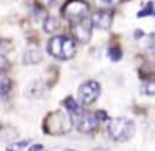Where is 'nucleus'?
Masks as SVG:
<instances>
[{
	"mask_svg": "<svg viewBox=\"0 0 155 151\" xmlns=\"http://www.w3.org/2000/svg\"><path fill=\"white\" fill-rule=\"evenodd\" d=\"M30 151H47V149H45L42 144H32V146H30Z\"/></svg>",
	"mask_w": 155,
	"mask_h": 151,
	"instance_id": "18",
	"label": "nucleus"
},
{
	"mask_svg": "<svg viewBox=\"0 0 155 151\" xmlns=\"http://www.w3.org/2000/svg\"><path fill=\"white\" fill-rule=\"evenodd\" d=\"M100 83L94 80H88L78 87V98L82 105H92L98 96H100Z\"/></svg>",
	"mask_w": 155,
	"mask_h": 151,
	"instance_id": "5",
	"label": "nucleus"
},
{
	"mask_svg": "<svg viewBox=\"0 0 155 151\" xmlns=\"http://www.w3.org/2000/svg\"><path fill=\"white\" fill-rule=\"evenodd\" d=\"M88 10H90V7H88V4L84 2V0H67V2L62 5V15H64L72 25L80 22V20H84V18H87Z\"/></svg>",
	"mask_w": 155,
	"mask_h": 151,
	"instance_id": "4",
	"label": "nucleus"
},
{
	"mask_svg": "<svg viewBox=\"0 0 155 151\" xmlns=\"http://www.w3.org/2000/svg\"><path fill=\"white\" fill-rule=\"evenodd\" d=\"M90 22H92V27H97L100 30H108L112 27V22H114V15L107 10H98L97 14L92 15Z\"/></svg>",
	"mask_w": 155,
	"mask_h": 151,
	"instance_id": "9",
	"label": "nucleus"
},
{
	"mask_svg": "<svg viewBox=\"0 0 155 151\" xmlns=\"http://www.w3.org/2000/svg\"><path fill=\"white\" fill-rule=\"evenodd\" d=\"M60 28V20L55 17H50L48 15L47 18H45V24H44V30L47 32V33H55V32Z\"/></svg>",
	"mask_w": 155,
	"mask_h": 151,
	"instance_id": "11",
	"label": "nucleus"
},
{
	"mask_svg": "<svg viewBox=\"0 0 155 151\" xmlns=\"http://www.w3.org/2000/svg\"><path fill=\"white\" fill-rule=\"evenodd\" d=\"M8 68H10V61H8L4 55H0V75H4Z\"/></svg>",
	"mask_w": 155,
	"mask_h": 151,
	"instance_id": "17",
	"label": "nucleus"
},
{
	"mask_svg": "<svg viewBox=\"0 0 155 151\" xmlns=\"http://www.w3.org/2000/svg\"><path fill=\"white\" fill-rule=\"evenodd\" d=\"M142 90H143L145 95H153L155 93V85H153V80H145L142 83Z\"/></svg>",
	"mask_w": 155,
	"mask_h": 151,
	"instance_id": "14",
	"label": "nucleus"
},
{
	"mask_svg": "<svg viewBox=\"0 0 155 151\" xmlns=\"http://www.w3.org/2000/svg\"><path fill=\"white\" fill-rule=\"evenodd\" d=\"M118 2H120V0H95V4L102 8H110V7H114V5H117Z\"/></svg>",
	"mask_w": 155,
	"mask_h": 151,
	"instance_id": "16",
	"label": "nucleus"
},
{
	"mask_svg": "<svg viewBox=\"0 0 155 151\" xmlns=\"http://www.w3.org/2000/svg\"><path fill=\"white\" fill-rule=\"evenodd\" d=\"M152 14H153V4H152V2H148V4L145 5L143 10H140L137 14V17L142 18V17H148V15H152Z\"/></svg>",
	"mask_w": 155,
	"mask_h": 151,
	"instance_id": "15",
	"label": "nucleus"
},
{
	"mask_svg": "<svg viewBox=\"0 0 155 151\" xmlns=\"http://www.w3.org/2000/svg\"><path fill=\"white\" fill-rule=\"evenodd\" d=\"M47 50L57 60H70L75 55V43L65 35H55L48 40Z\"/></svg>",
	"mask_w": 155,
	"mask_h": 151,
	"instance_id": "1",
	"label": "nucleus"
},
{
	"mask_svg": "<svg viewBox=\"0 0 155 151\" xmlns=\"http://www.w3.org/2000/svg\"><path fill=\"white\" fill-rule=\"evenodd\" d=\"M98 123H100V121L97 120L95 113H84L80 116V120L75 123V126H77V130L82 131V133H92L94 130H97Z\"/></svg>",
	"mask_w": 155,
	"mask_h": 151,
	"instance_id": "8",
	"label": "nucleus"
},
{
	"mask_svg": "<svg viewBox=\"0 0 155 151\" xmlns=\"http://www.w3.org/2000/svg\"><path fill=\"white\" fill-rule=\"evenodd\" d=\"M42 58H44V55H42L40 50H27L24 53V63L25 65H35V63H40Z\"/></svg>",
	"mask_w": 155,
	"mask_h": 151,
	"instance_id": "10",
	"label": "nucleus"
},
{
	"mask_svg": "<svg viewBox=\"0 0 155 151\" xmlns=\"http://www.w3.org/2000/svg\"><path fill=\"white\" fill-rule=\"evenodd\" d=\"M108 58L112 61H118L122 58V50L118 47H110L108 48Z\"/></svg>",
	"mask_w": 155,
	"mask_h": 151,
	"instance_id": "13",
	"label": "nucleus"
},
{
	"mask_svg": "<svg viewBox=\"0 0 155 151\" xmlns=\"http://www.w3.org/2000/svg\"><path fill=\"white\" fill-rule=\"evenodd\" d=\"M108 133L110 138L118 143H124L128 141L135 133V124L134 121L127 120V118H114V120L108 123Z\"/></svg>",
	"mask_w": 155,
	"mask_h": 151,
	"instance_id": "3",
	"label": "nucleus"
},
{
	"mask_svg": "<svg viewBox=\"0 0 155 151\" xmlns=\"http://www.w3.org/2000/svg\"><path fill=\"white\" fill-rule=\"evenodd\" d=\"M65 151H74V149H65Z\"/></svg>",
	"mask_w": 155,
	"mask_h": 151,
	"instance_id": "19",
	"label": "nucleus"
},
{
	"mask_svg": "<svg viewBox=\"0 0 155 151\" xmlns=\"http://www.w3.org/2000/svg\"><path fill=\"white\" fill-rule=\"evenodd\" d=\"M92 30H94V27H92V22L88 17L72 25V35H74V38L77 42H80V43H87V42L90 40Z\"/></svg>",
	"mask_w": 155,
	"mask_h": 151,
	"instance_id": "6",
	"label": "nucleus"
},
{
	"mask_svg": "<svg viewBox=\"0 0 155 151\" xmlns=\"http://www.w3.org/2000/svg\"><path fill=\"white\" fill-rule=\"evenodd\" d=\"M12 90V80L7 77L0 78V100H5Z\"/></svg>",
	"mask_w": 155,
	"mask_h": 151,
	"instance_id": "12",
	"label": "nucleus"
},
{
	"mask_svg": "<svg viewBox=\"0 0 155 151\" xmlns=\"http://www.w3.org/2000/svg\"><path fill=\"white\" fill-rule=\"evenodd\" d=\"M62 105H64L65 110H67V115H68V118H70L72 124L77 123V121L80 120V116L85 113L84 108H82V105L78 103L74 96H67L64 101H62Z\"/></svg>",
	"mask_w": 155,
	"mask_h": 151,
	"instance_id": "7",
	"label": "nucleus"
},
{
	"mask_svg": "<svg viewBox=\"0 0 155 151\" xmlns=\"http://www.w3.org/2000/svg\"><path fill=\"white\" fill-rule=\"evenodd\" d=\"M70 130H72V121L65 111L57 110L45 116L44 131L47 134H65Z\"/></svg>",
	"mask_w": 155,
	"mask_h": 151,
	"instance_id": "2",
	"label": "nucleus"
}]
</instances>
